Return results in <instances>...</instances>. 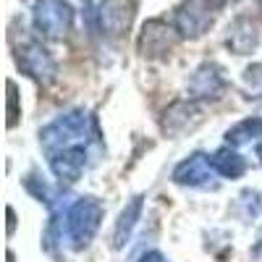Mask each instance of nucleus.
<instances>
[{"mask_svg": "<svg viewBox=\"0 0 262 262\" xmlns=\"http://www.w3.org/2000/svg\"><path fill=\"white\" fill-rule=\"evenodd\" d=\"M134 21V0H102L100 3V27L107 37H121Z\"/></svg>", "mask_w": 262, "mask_h": 262, "instance_id": "7ed1b4c3", "label": "nucleus"}, {"mask_svg": "<svg viewBox=\"0 0 262 262\" xmlns=\"http://www.w3.org/2000/svg\"><path fill=\"white\" fill-rule=\"evenodd\" d=\"M212 160L205 158V155H191L189 160H184L176 170H173V179L179 184H191V186H200V184H207V179H212Z\"/></svg>", "mask_w": 262, "mask_h": 262, "instance_id": "6e6552de", "label": "nucleus"}, {"mask_svg": "<svg viewBox=\"0 0 262 262\" xmlns=\"http://www.w3.org/2000/svg\"><path fill=\"white\" fill-rule=\"evenodd\" d=\"M189 90H191V97H217V92L223 90V79L215 66H202L194 74Z\"/></svg>", "mask_w": 262, "mask_h": 262, "instance_id": "9d476101", "label": "nucleus"}, {"mask_svg": "<svg viewBox=\"0 0 262 262\" xmlns=\"http://www.w3.org/2000/svg\"><path fill=\"white\" fill-rule=\"evenodd\" d=\"M142 262H165V257H163L160 252H147V254L142 257Z\"/></svg>", "mask_w": 262, "mask_h": 262, "instance_id": "4468645a", "label": "nucleus"}, {"mask_svg": "<svg viewBox=\"0 0 262 262\" xmlns=\"http://www.w3.org/2000/svg\"><path fill=\"white\" fill-rule=\"evenodd\" d=\"M18 66L39 81H50L55 76V60L50 58V53L45 48L37 45V42L27 45L24 50H18Z\"/></svg>", "mask_w": 262, "mask_h": 262, "instance_id": "423d86ee", "label": "nucleus"}, {"mask_svg": "<svg viewBox=\"0 0 262 262\" xmlns=\"http://www.w3.org/2000/svg\"><path fill=\"white\" fill-rule=\"evenodd\" d=\"M139 210H142V200L137 196L134 202H131L123 212H121V221L116 223V247H123V242L128 238V233H131V228H134V223H137V217H139Z\"/></svg>", "mask_w": 262, "mask_h": 262, "instance_id": "f8f14e48", "label": "nucleus"}, {"mask_svg": "<svg viewBox=\"0 0 262 262\" xmlns=\"http://www.w3.org/2000/svg\"><path fill=\"white\" fill-rule=\"evenodd\" d=\"M212 165L226 179H236V176H242V173L247 170V160L242 155H236V152L228 149V147L215 152V155H212Z\"/></svg>", "mask_w": 262, "mask_h": 262, "instance_id": "9b49d317", "label": "nucleus"}, {"mask_svg": "<svg viewBox=\"0 0 262 262\" xmlns=\"http://www.w3.org/2000/svg\"><path fill=\"white\" fill-rule=\"evenodd\" d=\"M210 24H212V16L202 0H186L176 11V29L184 37H200Z\"/></svg>", "mask_w": 262, "mask_h": 262, "instance_id": "39448f33", "label": "nucleus"}, {"mask_svg": "<svg viewBox=\"0 0 262 262\" xmlns=\"http://www.w3.org/2000/svg\"><path fill=\"white\" fill-rule=\"evenodd\" d=\"M202 3L207 8H221V6H226V0H202Z\"/></svg>", "mask_w": 262, "mask_h": 262, "instance_id": "2eb2a0df", "label": "nucleus"}, {"mask_svg": "<svg viewBox=\"0 0 262 262\" xmlns=\"http://www.w3.org/2000/svg\"><path fill=\"white\" fill-rule=\"evenodd\" d=\"M259 42V32H257V24L247 16H238L233 24L228 27V37H226V45L236 53V55H247L257 48Z\"/></svg>", "mask_w": 262, "mask_h": 262, "instance_id": "0eeeda50", "label": "nucleus"}, {"mask_svg": "<svg viewBox=\"0 0 262 262\" xmlns=\"http://www.w3.org/2000/svg\"><path fill=\"white\" fill-rule=\"evenodd\" d=\"M74 21V11L66 0H39L34 6V27L37 32H42L45 37H63L71 29Z\"/></svg>", "mask_w": 262, "mask_h": 262, "instance_id": "f03ea898", "label": "nucleus"}, {"mask_svg": "<svg viewBox=\"0 0 262 262\" xmlns=\"http://www.w3.org/2000/svg\"><path fill=\"white\" fill-rule=\"evenodd\" d=\"M50 165L55 170V176H60L66 181H76L81 176V170H84V149L81 147L63 149L50 160Z\"/></svg>", "mask_w": 262, "mask_h": 262, "instance_id": "1a4fd4ad", "label": "nucleus"}, {"mask_svg": "<svg viewBox=\"0 0 262 262\" xmlns=\"http://www.w3.org/2000/svg\"><path fill=\"white\" fill-rule=\"evenodd\" d=\"M176 32H179V29L168 27L165 21L152 18V21H147L144 29H142L139 50H142L144 55H165L173 45H176V37H179Z\"/></svg>", "mask_w": 262, "mask_h": 262, "instance_id": "20e7f679", "label": "nucleus"}, {"mask_svg": "<svg viewBox=\"0 0 262 262\" xmlns=\"http://www.w3.org/2000/svg\"><path fill=\"white\" fill-rule=\"evenodd\" d=\"M259 6H262V0H259Z\"/></svg>", "mask_w": 262, "mask_h": 262, "instance_id": "f3484780", "label": "nucleus"}, {"mask_svg": "<svg viewBox=\"0 0 262 262\" xmlns=\"http://www.w3.org/2000/svg\"><path fill=\"white\" fill-rule=\"evenodd\" d=\"M257 137H262V121L259 118H247L228 131V142H233V144H244V142L257 139Z\"/></svg>", "mask_w": 262, "mask_h": 262, "instance_id": "ddd939ff", "label": "nucleus"}, {"mask_svg": "<svg viewBox=\"0 0 262 262\" xmlns=\"http://www.w3.org/2000/svg\"><path fill=\"white\" fill-rule=\"evenodd\" d=\"M100 217H102V207L95 196H81V200L71 207L69 223L66 226H69V236L76 247L90 244V238L100 228Z\"/></svg>", "mask_w": 262, "mask_h": 262, "instance_id": "f257e3e1", "label": "nucleus"}, {"mask_svg": "<svg viewBox=\"0 0 262 262\" xmlns=\"http://www.w3.org/2000/svg\"><path fill=\"white\" fill-rule=\"evenodd\" d=\"M257 155H259V160H262V144L257 147Z\"/></svg>", "mask_w": 262, "mask_h": 262, "instance_id": "dca6fc26", "label": "nucleus"}]
</instances>
